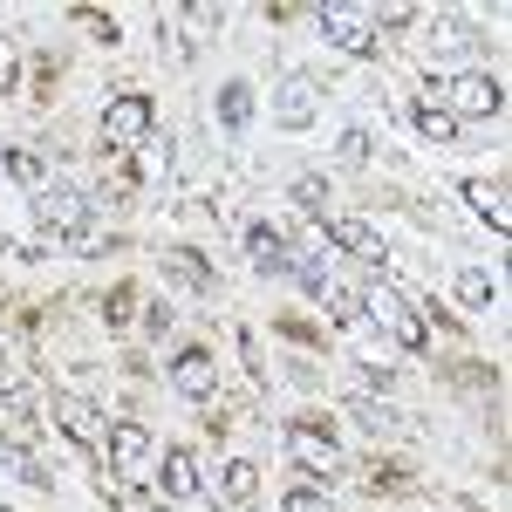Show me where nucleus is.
I'll use <instances>...</instances> for the list:
<instances>
[{
  "instance_id": "4468645a",
  "label": "nucleus",
  "mask_w": 512,
  "mask_h": 512,
  "mask_svg": "<svg viewBox=\"0 0 512 512\" xmlns=\"http://www.w3.org/2000/svg\"><path fill=\"white\" fill-rule=\"evenodd\" d=\"M103 451H110L117 465H144V458H151V431H144V424H110Z\"/></svg>"
},
{
  "instance_id": "2eb2a0df",
  "label": "nucleus",
  "mask_w": 512,
  "mask_h": 512,
  "mask_svg": "<svg viewBox=\"0 0 512 512\" xmlns=\"http://www.w3.org/2000/svg\"><path fill=\"white\" fill-rule=\"evenodd\" d=\"M164 499H198V458L192 451H164Z\"/></svg>"
},
{
  "instance_id": "1a4fd4ad",
  "label": "nucleus",
  "mask_w": 512,
  "mask_h": 512,
  "mask_svg": "<svg viewBox=\"0 0 512 512\" xmlns=\"http://www.w3.org/2000/svg\"><path fill=\"white\" fill-rule=\"evenodd\" d=\"M321 239H335V246H342V253H355L362 267H390V246L376 239V226H369V219H328V226H321Z\"/></svg>"
},
{
  "instance_id": "20e7f679",
  "label": "nucleus",
  "mask_w": 512,
  "mask_h": 512,
  "mask_svg": "<svg viewBox=\"0 0 512 512\" xmlns=\"http://www.w3.org/2000/svg\"><path fill=\"white\" fill-rule=\"evenodd\" d=\"M151 130H158L151 96H117V103L103 110V137H110V151H144V144H151Z\"/></svg>"
},
{
  "instance_id": "dca6fc26",
  "label": "nucleus",
  "mask_w": 512,
  "mask_h": 512,
  "mask_svg": "<svg viewBox=\"0 0 512 512\" xmlns=\"http://www.w3.org/2000/svg\"><path fill=\"white\" fill-rule=\"evenodd\" d=\"M315 301H321V308H328L335 321H342V328H362V294H349L342 280H321V287H315Z\"/></svg>"
},
{
  "instance_id": "4be33fe9",
  "label": "nucleus",
  "mask_w": 512,
  "mask_h": 512,
  "mask_svg": "<svg viewBox=\"0 0 512 512\" xmlns=\"http://www.w3.org/2000/svg\"><path fill=\"white\" fill-rule=\"evenodd\" d=\"M0 171H7V178H21L28 192H41V185H48V164L28 158V151H0Z\"/></svg>"
},
{
  "instance_id": "9d476101",
  "label": "nucleus",
  "mask_w": 512,
  "mask_h": 512,
  "mask_svg": "<svg viewBox=\"0 0 512 512\" xmlns=\"http://www.w3.org/2000/svg\"><path fill=\"white\" fill-rule=\"evenodd\" d=\"M171 383L185 396H212L219 390V362H212V349H178L171 355Z\"/></svg>"
},
{
  "instance_id": "f257e3e1",
  "label": "nucleus",
  "mask_w": 512,
  "mask_h": 512,
  "mask_svg": "<svg viewBox=\"0 0 512 512\" xmlns=\"http://www.w3.org/2000/svg\"><path fill=\"white\" fill-rule=\"evenodd\" d=\"M35 219H41V233L69 239L76 253H103V226L89 219V198L69 192V185H41L35 192Z\"/></svg>"
},
{
  "instance_id": "bb28decb",
  "label": "nucleus",
  "mask_w": 512,
  "mask_h": 512,
  "mask_svg": "<svg viewBox=\"0 0 512 512\" xmlns=\"http://www.w3.org/2000/svg\"><path fill=\"white\" fill-rule=\"evenodd\" d=\"M342 158H349V164L369 158V137H362V130H349V137H342Z\"/></svg>"
},
{
  "instance_id": "0eeeda50",
  "label": "nucleus",
  "mask_w": 512,
  "mask_h": 512,
  "mask_svg": "<svg viewBox=\"0 0 512 512\" xmlns=\"http://www.w3.org/2000/svg\"><path fill=\"white\" fill-rule=\"evenodd\" d=\"M48 417H55V424H62V437H69V444H82V451H103V437H110L103 410H96L89 396H55V403H48Z\"/></svg>"
},
{
  "instance_id": "aec40b11",
  "label": "nucleus",
  "mask_w": 512,
  "mask_h": 512,
  "mask_svg": "<svg viewBox=\"0 0 512 512\" xmlns=\"http://www.w3.org/2000/svg\"><path fill=\"white\" fill-rule=\"evenodd\" d=\"M431 48H437V55H451V48H472V28H465V14H437V21H431Z\"/></svg>"
},
{
  "instance_id": "ddd939ff",
  "label": "nucleus",
  "mask_w": 512,
  "mask_h": 512,
  "mask_svg": "<svg viewBox=\"0 0 512 512\" xmlns=\"http://www.w3.org/2000/svg\"><path fill=\"white\" fill-rule=\"evenodd\" d=\"M465 205H472L478 219H492V233H512V212H506V192H499V185L465 178Z\"/></svg>"
},
{
  "instance_id": "cd10ccee",
  "label": "nucleus",
  "mask_w": 512,
  "mask_h": 512,
  "mask_svg": "<svg viewBox=\"0 0 512 512\" xmlns=\"http://www.w3.org/2000/svg\"><path fill=\"white\" fill-rule=\"evenodd\" d=\"M0 512H7V506H0Z\"/></svg>"
},
{
  "instance_id": "a211bd4d",
  "label": "nucleus",
  "mask_w": 512,
  "mask_h": 512,
  "mask_svg": "<svg viewBox=\"0 0 512 512\" xmlns=\"http://www.w3.org/2000/svg\"><path fill=\"white\" fill-rule=\"evenodd\" d=\"M410 117H417V137H424V144H451V137H458V117H444L437 103H417Z\"/></svg>"
},
{
  "instance_id": "393cba45",
  "label": "nucleus",
  "mask_w": 512,
  "mask_h": 512,
  "mask_svg": "<svg viewBox=\"0 0 512 512\" xmlns=\"http://www.w3.org/2000/svg\"><path fill=\"white\" fill-rule=\"evenodd\" d=\"M287 512H328V499L308 492V485H294V492H287Z\"/></svg>"
},
{
  "instance_id": "7ed1b4c3",
  "label": "nucleus",
  "mask_w": 512,
  "mask_h": 512,
  "mask_svg": "<svg viewBox=\"0 0 512 512\" xmlns=\"http://www.w3.org/2000/svg\"><path fill=\"white\" fill-rule=\"evenodd\" d=\"M444 103L458 110V117H499L506 110V82L492 76V69H465V76H444ZM444 110V117H451Z\"/></svg>"
},
{
  "instance_id": "a878e982",
  "label": "nucleus",
  "mask_w": 512,
  "mask_h": 512,
  "mask_svg": "<svg viewBox=\"0 0 512 512\" xmlns=\"http://www.w3.org/2000/svg\"><path fill=\"white\" fill-rule=\"evenodd\" d=\"M14 69H21V55H14V41L0 35V96H7V89H14Z\"/></svg>"
},
{
  "instance_id": "6ab92c4d",
  "label": "nucleus",
  "mask_w": 512,
  "mask_h": 512,
  "mask_svg": "<svg viewBox=\"0 0 512 512\" xmlns=\"http://www.w3.org/2000/svg\"><path fill=\"white\" fill-rule=\"evenodd\" d=\"M458 301H465V308H492V301H499V287H492V274H485V267H465V274H458Z\"/></svg>"
},
{
  "instance_id": "423d86ee",
  "label": "nucleus",
  "mask_w": 512,
  "mask_h": 512,
  "mask_svg": "<svg viewBox=\"0 0 512 512\" xmlns=\"http://www.w3.org/2000/svg\"><path fill=\"white\" fill-rule=\"evenodd\" d=\"M315 117H321V89H315V76L287 69V76H280V89H274V123H280V130H308Z\"/></svg>"
},
{
  "instance_id": "f03ea898",
  "label": "nucleus",
  "mask_w": 512,
  "mask_h": 512,
  "mask_svg": "<svg viewBox=\"0 0 512 512\" xmlns=\"http://www.w3.org/2000/svg\"><path fill=\"white\" fill-rule=\"evenodd\" d=\"M362 321H376V328L390 335L396 349H424V342H431L424 315L410 308V294H403V287H390V280H376V287L362 294Z\"/></svg>"
},
{
  "instance_id": "412c9836",
  "label": "nucleus",
  "mask_w": 512,
  "mask_h": 512,
  "mask_svg": "<svg viewBox=\"0 0 512 512\" xmlns=\"http://www.w3.org/2000/svg\"><path fill=\"white\" fill-rule=\"evenodd\" d=\"M219 117H226V130H246V117H253V89L246 82H226L219 89Z\"/></svg>"
},
{
  "instance_id": "6e6552de",
  "label": "nucleus",
  "mask_w": 512,
  "mask_h": 512,
  "mask_svg": "<svg viewBox=\"0 0 512 512\" xmlns=\"http://www.w3.org/2000/svg\"><path fill=\"white\" fill-rule=\"evenodd\" d=\"M287 458H294V465H308V472H321V478L342 472V451H335V437L315 431V424H287Z\"/></svg>"
},
{
  "instance_id": "f3484780",
  "label": "nucleus",
  "mask_w": 512,
  "mask_h": 512,
  "mask_svg": "<svg viewBox=\"0 0 512 512\" xmlns=\"http://www.w3.org/2000/svg\"><path fill=\"white\" fill-rule=\"evenodd\" d=\"M0 465H7L14 478H28V485H55V472L35 465V451H28V444H0Z\"/></svg>"
},
{
  "instance_id": "b1692460",
  "label": "nucleus",
  "mask_w": 512,
  "mask_h": 512,
  "mask_svg": "<svg viewBox=\"0 0 512 512\" xmlns=\"http://www.w3.org/2000/svg\"><path fill=\"white\" fill-rule=\"evenodd\" d=\"M253 492H260V465H246V458H233V465H226V499H233V506H246Z\"/></svg>"
},
{
  "instance_id": "f8f14e48",
  "label": "nucleus",
  "mask_w": 512,
  "mask_h": 512,
  "mask_svg": "<svg viewBox=\"0 0 512 512\" xmlns=\"http://www.w3.org/2000/svg\"><path fill=\"white\" fill-rule=\"evenodd\" d=\"M164 274L178 280V287H185V294H212V287H219V280H212V267H205V260H198L192 246H171V253H164Z\"/></svg>"
},
{
  "instance_id": "39448f33",
  "label": "nucleus",
  "mask_w": 512,
  "mask_h": 512,
  "mask_svg": "<svg viewBox=\"0 0 512 512\" xmlns=\"http://www.w3.org/2000/svg\"><path fill=\"white\" fill-rule=\"evenodd\" d=\"M315 21H321V35L335 41L342 55H376V41H383L362 7H315Z\"/></svg>"
},
{
  "instance_id": "9b49d317",
  "label": "nucleus",
  "mask_w": 512,
  "mask_h": 512,
  "mask_svg": "<svg viewBox=\"0 0 512 512\" xmlns=\"http://www.w3.org/2000/svg\"><path fill=\"white\" fill-rule=\"evenodd\" d=\"M246 260H253L260 274H287V233H280L274 219H253V226H246Z\"/></svg>"
},
{
  "instance_id": "5701e85b",
  "label": "nucleus",
  "mask_w": 512,
  "mask_h": 512,
  "mask_svg": "<svg viewBox=\"0 0 512 512\" xmlns=\"http://www.w3.org/2000/svg\"><path fill=\"white\" fill-rule=\"evenodd\" d=\"M294 198H301L321 226H328V178H321V171H301V178H294Z\"/></svg>"
}]
</instances>
